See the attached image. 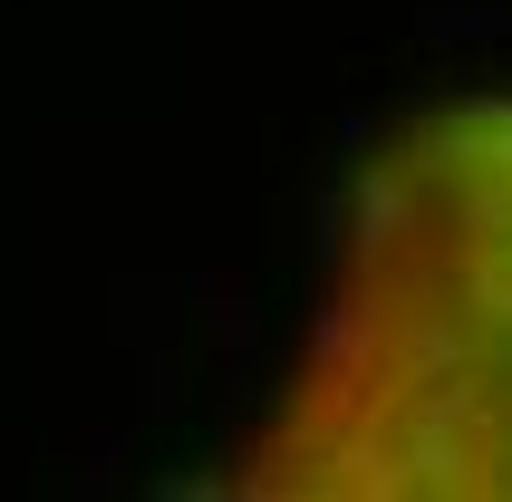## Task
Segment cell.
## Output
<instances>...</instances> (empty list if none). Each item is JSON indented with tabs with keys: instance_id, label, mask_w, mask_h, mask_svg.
Segmentation results:
<instances>
[{
	"instance_id": "1",
	"label": "cell",
	"mask_w": 512,
	"mask_h": 502,
	"mask_svg": "<svg viewBox=\"0 0 512 502\" xmlns=\"http://www.w3.org/2000/svg\"><path fill=\"white\" fill-rule=\"evenodd\" d=\"M223 493L512 502V87L358 155L329 280Z\"/></svg>"
}]
</instances>
